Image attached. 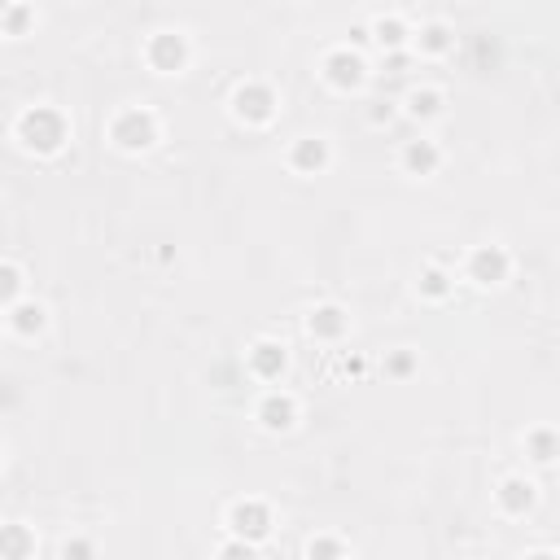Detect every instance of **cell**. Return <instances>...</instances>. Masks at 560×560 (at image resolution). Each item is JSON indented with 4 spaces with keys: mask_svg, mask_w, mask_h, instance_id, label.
I'll list each match as a JSON object with an SVG mask.
<instances>
[{
    "mask_svg": "<svg viewBox=\"0 0 560 560\" xmlns=\"http://www.w3.org/2000/svg\"><path fill=\"white\" fill-rule=\"evenodd\" d=\"M504 491H508L504 499H508L512 508H521V499H526V504H530V499H534V486H530V482H508Z\"/></svg>",
    "mask_w": 560,
    "mask_h": 560,
    "instance_id": "6da1fadb",
    "label": "cell"
}]
</instances>
